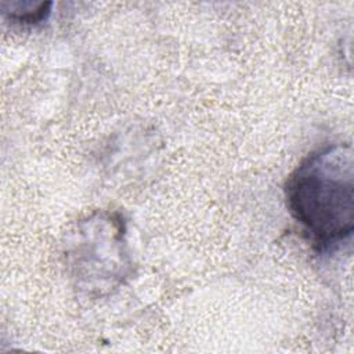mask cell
I'll use <instances>...</instances> for the list:
<instances>
[{
    "mask_svg": "<svg viewBox=\"0 0 354 354\" xmlns=\"http://www.w3.org/2000/svg\"><path fill=\"white\" fill-rule=\"evenodd\" d=\"M286 207L311 246L329 252L354 230V153L336 142L310 152L289 174Z\"/></svg>",
    "mask_w": 354,
    "mask_h": 354,
    "instance_id": "1",
    "label": "cell"
},
{
    "mask_svg": "<svg viewBox=\"0 0 354 354\" xmlns=\"http://www.w3.org/2000/svg\"><path fill=\"white\" fill-rule=\"evenodd\" d=\"M51 1H11L1 3L3 14L12 22L21 25H36L47 19L51 12Z\"/></svg>",
    "mask_w": 354,
    "mask_h": 354,
    "instance_id": "3",
    "label": "cell"
},
{
    "mask_svg": "<svg viewBox=\"0 0 354 354\" xmlns=\"http://www.w3.org/2000/svg\"><path fill=\"white\" fill-rule=\"evenodd\" d=\"M120 214L95 212L79 220L66 234L65 266L75 288L93 297L120 286L131 272Z\"/></svg>",
    "mask_w": 354,
    "mask_h": 354,
    "instance_id": "2",
    "label": "cell"
}]
</instances>
